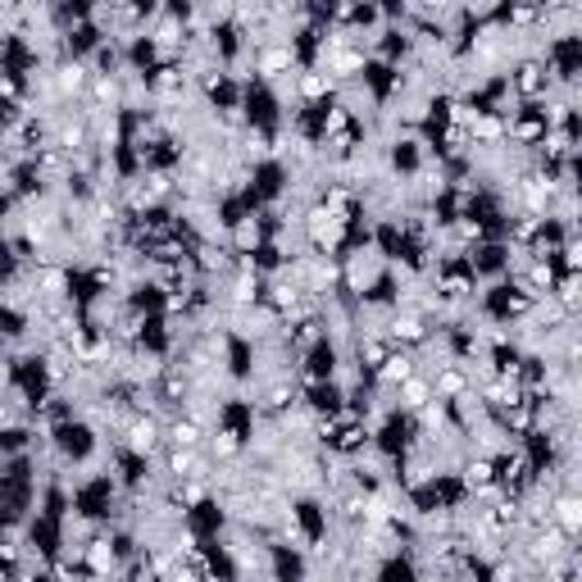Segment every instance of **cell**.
Wrapping results in <instances>:
<instances>
[{"label": "cell", "instance_id": "3", "mask_svg": "<svg viewBox=\"0 0 582 582\" xmlns=\"http://www.w3.org/2000/svg\"><path fill=\"white\" fill-rule=\"evenodd\" d=\"M82 564H87V578H118L124 560H118V550L110 541V528H96L82 541Z\"/></svg>", "mask_w": 582, "mask_h": 582}, {"label": "cell", "instance_id": "7", "mask_svg": "<svg viewBox=\"0 0 582 582\" xmlns=\"http://www.w3.org/2000/svg\"><path fill=\"white\" fill-rule=\"evenodd\" d=\"M205 450H209V459H219V465H232L237 455H247V437L232 433V427H224V423H214L205 433Z\"/></svg>", "mask_w": 582, "mask_h": 582}, {"label": "cell", "instance_id": "5", "mask_svg": "<svg viewBox=\"0 0 582 582\" xmlns=\"http://www.w3.org/2000/svg\"><path fill=\"white\" fill-rule=\"evenodd\" d=\"M427 383H433L437 401H459V396L473 391V378H469L465 364H437V374H427Z\"/></svg>", "mask_w": 582, "mask_h": 582}, {"label": "cell", "instance_id": "4", "mask_svg": "<svg viewBox=\"0 0 582 582\" xmlns=\"http://www.w3.org/2000/svg\"><path fill=\"white\" fill-rule=\"evenodd\" d=\"M419 369H423V364H419V355H410V351H391V355H387V364H383V369L374 374V387H378V396H391V391L401 387V383H410Z\"/></svg>", "mask_w": 582, "mask_h": 582}, {"label": "cell", "instance_id": "2", "mask_svg": "<svg viewBox=\"0 0 582 582\" xmlns=\"http://www.w3.org/2000/svg\"><path fill=\"white\" fill-rule=\"evenodd\" d=\"M114 446H124V450H133V455H141V459L156 465L160 450H164V419L160 414H133L124 427H118Z\"/></svg>", "mask_w": 582, "mask_h": 582}, {"label": "cell", "instance_id": "6", "mask_svg": "<svg viewBox=\"0 0 582 582\" xmlns=\"http://www.w3.org/2000/svg\"><path fill=\"white\" fill-rule=\"evenodd\" d=\"M550 524L578 541V533H582V497L569 492V487H564V492H550Z\"/></svg>", "mask_w": 582, "mask_h": 582}, {"label": "cell", "instance_id": "1", "mask_svg": "<svg viewBox=\"0 0 582 582\" xmlns=\"http://www.w3.org/2000/svg\"><path fill=\"white\" fill-rule=\"evenodd\" d=\"M505 82H510L514 105H541L546 96H556V78H550L546 59H537V55H518L505 69Z\"/></svg>", "mask_w": 582, "mask_h": 582}]
</instances>
